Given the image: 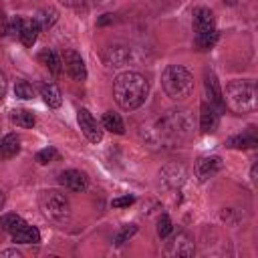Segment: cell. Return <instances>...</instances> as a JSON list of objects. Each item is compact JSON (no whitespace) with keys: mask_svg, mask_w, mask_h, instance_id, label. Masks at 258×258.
<instances>
[{"mask_svg":"<svg viewBox=\"0 0 258 258\" xmlns=\"http://www.w3.org/2000/svg\"><path fill=\"white\" fill-rule=\"evenodd\" d=\"M147 93H149L147 79L143 75H139V73H133V71L121 73L113 83V97H115L117 105L123 111L139 109L145 103Z\"/></svg>","mask_w":258,"mask_h":258,"instance_id":"6da1fadb","label":"cell"},{"mask_svg":"<svg viewBox=\"0 0 258 258\" xmlns=\"http://www.w3.org/2000/svg\"><path fill=\"white\" fill-rule=\"evenodd\" d=\"M224 105H228L234 113H252L258 107V89L254 81H230L226 85V93H222Z\"/></svg>","mask_w":258,"mask_h":258,"instance_id":"7a4b0ae2","label":"cell"},{"mask_svg":"<svg viewBox=\"0 0 258 258\" xmlns=\"http://www.w3.org/2000/svg\"><path fill=\"white\" fill-rule=\"evenodd\" d=\"M161 87L173 101H183L194 93V75L181 64H169L161 73Z\"/></svg>","mask_w":258,"mask_h":258,"instance_id":"3957f363","label":"cell"},{"mask_svg":"<svg viewBox=\"0 0 258 258\" xmlns=\"http://www.w3.org/2000/svg\"><path fill=\"white\" fill-rule=\"evenodd\" d=\"M40 210L42 214L54 224H67L71 218V202L58 189H48L40 196Z\"/></svg>","mask_w":258,"mask_h":258,"instance_id":"277c9868","label":"cell"},{"mask_svg":"<svg viewBox=\"0 0 258 258\" xmlns=\"http://www.w3.org/2000/svg\"><path fill=\"white\" fill-rule=\"evenodd\" d=\"M194 28H196V46L200 50H210L218 40V30L214 22V14L210 8H196L194 12Z\"/></svg>","mask_w":258,"mask_h":258,"instance_id":"5b68a950","label":"cell"},{"mask_svg":"<svg viewBox=\"0 0 258 258\" xmlns=\"http://www.w3.org/2000/svg\"><path fill=\"white\" fill-rule=\"evenodd\" d=\"M62 69L67 71L69 77H73L75 81H85L87 79V67L85 60L81 58V54L73 48H64L62 50Z\"/></svg>","mask_w":258,"mask_h":258,"instance_id":"8992f818","label":"cell"},{"mask_svg":"<svg viewBox=\"0 0 258 258\" xmlns=\"http://www.w3.org/2000/svg\"><path fill=\"white\" fill-rule=\"evenodd\" d=\"M77 121H79L81 131L85 133V137H87L91 143H99V141L103 139V129H101V125L95 121V117H93L87 109H79Z\"/></svg>","mask_w":258,"mask_h":258,"instance_id":"52a82bcc","label":"cell"},{"mask_svg":"<svg viewBox=\"0 0 258 258\" xmlns=\"http://www.w3.org/2000/svg\"><path fill=\"white\" fill-rule=\"evenodd\" d=\"M58 181H60V185H64L71 191H85L89 187L87 175L83 171H79V169H64L58 175Z\"/></svg>","mask_w":258,"mask_h":258,"instance_id":"ba28073f","label":"cell"},{"mask_svg":"<svg viewBox=\"0 0 258 258\" xmlns=\"http://www.w3.org/2000/svg\"><path fill=\"white\" fill-rule=\"evenodd\" d=\"M204 89H206L208 103H212L214 107H224L222 87H220V83H218V77H216L212 71H206V75H204Z\"/></svg>","mask_w":258,"mask_h":258,"instance_id":"9c48e42d","label":"cell"},{"mask_svg":"<svg viewBox=\"0 0 258 258\" xmlns=\"http://www.w3.org/2000/svg\"><path fill=\"white\" fill-rule=\"evenodd\" d=\"M165 252L169 256H191L194 254V242L185 232H177V236H173V240L167 244Z\"/></svg>","mask_w":258,"mask_h":258,"instance_id":"30bf717a","label":"cell"},{"mask_svg":"<svg viewBox=\"0 0 258 258\" xmlns=\"http://www.w3.org/2000/svg\"><path fill=\"white\" fill-rule=\"evenodd\" d=\"M222 169V159L218 155H210V157H202L196 163V175L200 181H206L208 177H212L214 173H218Z\"/></svg>","mask_w":258,"mask_h":258,"instance_id":"8fae6325","label":"cell"},{"mask_svg":"<svg viewBox=\"0 0 258 258\" xmlns=\"http://www.w3.org/2000/svg\"><path fill=\"white\" fill-rule=\"evenodd\" d=\"M216 127H218V109L212 103L204 101L200 107V129L202 133H212L216 131Z\"/></svg>","mask_w":258,"mask_h":258,"instance_id":"7c38bea8","label":"cell"},{"mask_svg":"<svg viewBox=\"0 0 258 258\" xmlns=\"http://www.w3.org/2000/svg\"><path fill=\"white\" fill-rule=\"evenodd\" d=\"M10 236H12V242H16V244H38L40 242V232L34 226H30L28 222H24Z\"/></svg>","mask_w":258,"mask_h":258,"instance_id":"4fadbf2b","label":"cell"},{"mask_svg":"<svg viewBox=\"0 0 258 258\" xmlns=\"http://www.w3.org/2000/svg\"><path fill=\"white\" fill-rule=\"evenodd\" d=\"M38 32H40V26H38V22L34 18L32 20H24L22 28L18 32V38H20V42L24 46H32L36 42V38H38Z\"/></svg>","mask_w":258,"mask_h":258,"instance_id":"5bb4252c","label":"cell"},{"mask_svg":"<svg viewBox=\"0 0 258 258\" xmlns=\"http://www.w3.org/2000/svg\"><path fill=\"white\" fill-rule=\"evenodd\" d=\"M38 62L44 64L52 75H58L62 71V60H60V56L52 48H42L38 52Z\"/></svg>","mask_w":258,"mask_h":258,"instance_id":"9a60e30c","label":"cell"},{"mask_svg":"<svg viewBox=\"0 0 258 258\" xmlns=\"http://www.w3.org/2000/svg\"><path fill=\"white\" fill-rule=\"evenodd\" d=\"M40 97L44 99V103L52 109L60 107L62 103V95H60V89L54 85V83H42L40 85Z\"/></svg>","mask_w":258,"mask_h":258,"instance_id":"2e32d148","label":"cell"},{"mask_svg":"<svg viewBox=\"0 0 258 258\" xmlns=\"http://www.w3.org/2000/svg\"><path fill=\"white\" fill-rule=\"evenodd\" d=\"M20 151V139L16 133H8L0 139V157L2 159H10Z\"/></svg>","mask_w":258,"mask_h":258,"instance_id":"e0dca14e","label":"cell"},{"mask_svg":"<svg viewBox=\"0 0 258 258\" xmlns=\"http://www.w3.org/2000/svg\"><path fill=\"white\" fill-rule=\"evenodd\" d=\"M129 58H131V50L125 48V46H111V48H107V52H105V60H107L109 64H113V67H121V64H125Z\"/></svg>","mask_w":258,"mask_h":258,"instance_id":"ac0fdd59","label":"cell"},{"mask_svg":"<svg viewBox=\"0 0 258 258\" xmlns=\"http://www.w3.org/2000/svg\"><path fill=\"white\" fill-rule=\"evenodd\" d=\"M101 127H103V129H107V131H111V133H117V135L125 133V125H123V119H121L117 113H113V111H107V113L103 115Z\"/></svg>","mask_w":258,"mask_h":258,"instance_id":"d6986e66","label":"cell"},{"mask_svg":"<svg viewBox=\"0 0 258 258\" xmlns=\"http://www.w3.org/2000/svg\"><path fill=\"white\" fill-rule=\"evenodd\" d=\"M228 145L234 147V149H250V147H256L258 145V137L254 131H248L244 135H236V137H230L228 139Z\"/></svg>","mask_w":258,"mask_h":258,"instance_id":"ffe728a7","label":"cell"},{"mask_svg":"<svg viewBox=\"0 0 258 258\" xmlns=\"http://www.w3.org/2000/svg\"><path fill=\"white\" fill-rule=\"evenodd\" d=\"M10 121H12L14 125L22 127V129H30V127H34L36 117H34L30 111H26V109H14V111L10 113Z\"/></svg>","mask_w":258,"mask_h":258,"instance_id":"44dd1931","label":"cell"},{"mask_svg":"<svg viewBox=\"0 0 258 258\" xmlns=\"http://www.w3.org/2000/svg\"><path fill=\"white\" fill-rule=\"evenodd\" d=\"M56 18H58V12L54 10V8H42V10H38L36 12V16H34V20L38 22V26H40V30H46V28H50L54 22H56Z\"/></svg>","mask_w":258,"mask_h":258,"instance_id":"7402d4cb","label":"cell"},{"mask_svg":"<svg viewBox=\"0 0 258 258\" xmlns=\"http://www.w3.org/2000/svg\"><path fill=\"white\" fill-rule=\"evenodd\" d=\"M22 224H24V220L18 214H4V216H0V230H4L8 234L16 232Z\"/></svg>","mask_w":258,"mask_h":258,"instance_id":"603a6c76","label":"cell"},{"mask_svg":"<svg viewBox=\"0 0 258 258\" xmlns=\"http://www.w3.org/2000/svg\"><path fill=\"white\" fill-rule=\"evenodd\" d=\"M14 95H16L18 99H32V97L36 95V91H34V87H32L28 81H18V83L14 85Z\"/></svg>","mask_w":258,"mask_h":258,"instance_id":"cb8c5ba5","label":"cell"},{"mask_svg":"<svg viewBox=\"0 0 258 258\" xmlns=\"http://www.w3.org/2000/svg\"><path fill=\"white\" fill-rule=\"evenodd\" d=\"M135 232H137V226H135V224L123 226V228L117 232V236H115V246H123L125 242H129V238H133Z\"/></svg>","mask_w":258,"mask_h":258,"instance_id":"d4e9b609","label":"cell"},{"mask_svg":"<svg viewBox=\"0 0 258 258\" xmlns=\"http://www.w3.org/2000/svg\"><path fill=\"white\" fill-rule=\"evenodd\" d=\"M171 220H169V216L167 214H161V218H159V222H157V234H159V238H167L169 234H171Z\"/></svg>","mask_w":258,"mask_h":258,"instance_id":"484cf974","label":"cell"},{"mask_svg":"<svg viewBox=\"0 0 258 258\" xmlns=\"http://www.w3.org/2000/svg\"><path fill=\"white\" fill-rule=\"evenodd\" d=\"M56 157V151L52 149V147H46V149H40L38 153H36V161L40 163V165H46V163H50L52 159Z\"/></svg>","mask_w":258,"mask_h":258,"instance_id":"4316f807","label":"cell"},{"mask_svg":"<svg viewBox=\"0 0 258 258\" xmlns=\"http://www.w3.org/2000/svg\"><path fill=\"white\" fill-rule=\"evenodd\" d=\"M133 202H135L133 196H123V198H115L111 204H113V208H125V206H131Z\"/></svg>","mask_w":258,"mask_h":258,"instance_id":"83f0119b","label":"cell"},{"mask_svg":"<svg viewBox=\"0 0 258 258\" xmlns=\"http://www.w3.org/2000/svg\"><path fill=\"white\" fill-rule=\"evenodd\" d=\"M6 91H8V81H6V75H4L2 71H0V101L4 99Z\"/></svg>","mask_w":258,"mask_h":258,"instance_id":"f1b7e54d","label":"cell"},{"mask_svg":"<svg viewBox=\"0 0 258 258\" xmlns=\"http://www.w3.org/2000/svg\"><path fill=\"white\" fill-rule=\"evenodd\" d=\"M6 256H12V258H20V252H18V250H4V252H0V258H6Z\"/></svg>","mask_w":258,"mask_h":258,"instance_id":"f546056e","label":"cell"},{"mask_svg":"<svg viewBox=\"0 0 258 258\" xmlns=\"http://www.w3.org/2000/svg\"><path fill=\"white\" fill-rule=\"evenodd\" d=\"M58 2L64 4V6H71V8H73V6H81L85 0H58Z\"/></svg>","mask_w":258,"mask_h":258,"instance_id":"4dcf8cb0","label":"cell"},{"mask_svg":"<svg viewBox=\"0 0 258 258\" xmlns=\"http://www.w3.org/2000/svg\"><path fill=\"white\" fill-rule=\"evenodd\" d=\"M113 18H111V14H103V18L99 20V24H107V22H111Z\"/></svg>","mask_w":258,"mask_h":258,"instance_id":"1f68e13d","label":"cell"},{"mask_svg":"<svg viewBox=\"0 0 258 258\" xmlns=\"http://www.w3.org/2000/svg\"><path fill=\"white\" fill-rule=\"evenodd\" d=\"M4 202H6V198H4V194H2V189H0V210L4 208Z\"/></svg>","mask_w":258,"mask_h":258,"instance_id":"d6a6232c","label":"cell"}]
</instances>
